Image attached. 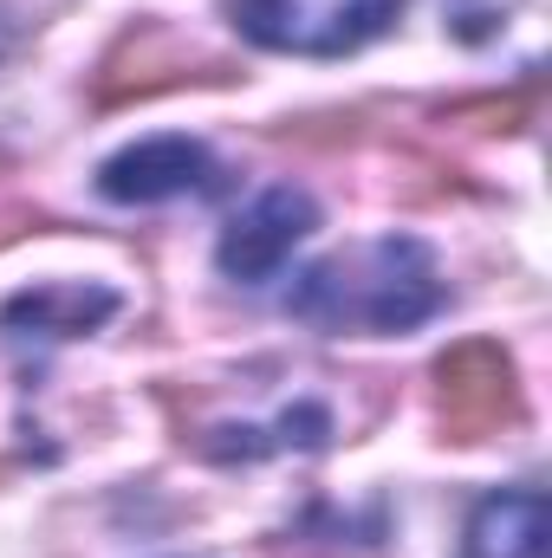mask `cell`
Wrapping results in <instances>:
<instances>
[{
  "label": "cell",
  "instance_id": "5",
  "mask_svg": "<svg viewBox=\"0 0 552 558\" xmlns=\"http://www.w3.org/2000/svg\"><path fill=\"white\" fill-rule=\"evenodd\" d=\"M235 65L189 46L176 26L163 20H137L98 65V85L92 98L98 105H131V98H156V92H176V85H228Z\"/></svg>",
  "mask_w": 552,
  "mask_h": 558
},
{
  "label": "cell",
  "instance_id": "1",
  "mask_svg": "<svg viewBox=\"0 0 552 558\" xmlns=\"http://www.w3.org/2000/svg\"><path fill=\"white\" fill-rule=\"evenodd\" d=\"M163 410L176 422V441L208 461L325 454L377 422L384 377L332 371L319 357H261L195 384H163Z\"/></svg>",
  "mask_w": 552,
  "mask_h": 558
},
{
  "label": "cell",
  "instance_id": "2",
  "mask_svg": "<svg viewBox=\"0 0 552 558\" xmlns=\"http://www.w3.org/2000/svg\"><path fill=\"white\" fill-rule=\"evenodd\" d=\"M448 299L435 254L410 234H377L358 241L345 254L312 260L292 279V318L319 325V331H416L422 318H435Z\"/></svg>",
  "mask_w": 552,
  "mask_h": 558
},
{
  "label": "cell",
  "instance_id": "11",
  "mask_svg": "<svg viewBox=\"0 0 552 558\" xmlns=\"http://www.w3.org/2000/svg\"><path fill=\"white\" fill-rule=\"evenodd\" d=\"M7 52H13V20H7V7H0V65H7Z\"/></svg>",
  "mask_w": 552,
  "mask_h": 558
},
{
  "label": "cell",
  "instance_id": "3",
  "mask_svg": "<svg viewBox=\"0 0 552 558\" xmlns=\"http://www.w3.org/2000/svg\"><path fill=\"white\" fill-rule=\"evenodd\" d=\"M435 422H442V441H494V435H514L527 422V397H520V371H514V351L494 344V338H461L435 357Z\"/></svg>",
  "mask_w": 552,
  "mask_h": 558
},
{
  "label": "cell",
  "instance_id": "10",
  "mask_svg": "<svg viewBox=\"0 0 552 558\" xmlns=\"http://www.w3.org/2000/svg\"><path fill=\"white\" fill-rule=\"evenodd\" d=\"M527 7H540V0H442V13H448V33L455 39H468V46H488V39H501Z\"/></svg>",
  "mask_w": 552,
  "mask_h": 558
},
{
  "label": "cell",
  "instance_id": "8",
  "mask_svg": "<svg viewBox=\"0 0 552 558\" xmlns=\"http://www.w3.org/2000/svg\"><path fill=\"white\" fill-rule=\"evenodd\" d=\"M118 305L124 299L111 286H72V279H59V286L13 292L0 305V331H7V344H65V338H85V331L111 325Z\"/></svg>",
  "mask_w": 552,
  "mask_h": 558
},
{
  "label": "cell",
  "instance_id": "4",
  "mask_svg": "<svg viewBox=\"0 0 552 558\" xmlns=\"http://www.w3.org/2000/svg\"><path fill=\"white\" fill-rule=\"evenodd\" d=\"M228 20L267 46V52H299V59H338L371 46L404 0H221Z\"/></svg>",
  "mask_w": 552,
  "mask_h": 558
},
{
  "label": "cell",
  "instance_id": "12",
  "mask_svg": "<svg viewBox=\"0 0 552 558\" xmlns=\"http://www.w3.org/2000/svg\"><path fill=\"white\" fill-rule=\"evenodd\" d=\"M0 169H7V156H0Z\"/></svg>",
  "mask_w": 552,
  "mask_h": 558
},
{
  "label": "cell",
  "instance_id": "7",
  "mask_svg": "<svg viewBox=\"0 0 552 558\" xmlns=\"http://www.w3.org/2000/svg\"><path fill=\"white\" fill-rule=\"evenodd\" d=\"M312 228H319V208H312L305 189H261V195L221 228L215 260H221V274L228 279L261 286V279H274L279 267L292 260V247H299Z\"/></svg>",
  "mask_w": 552,
  "mask_h": 558
},
{
  "label": "cell",
  "instance_id": "6",
  "mask_svg": "<svg viewBox=\"0 0 552 558\" xmlns=\"http://www.w3.org/2000/svg\"><path fill=\"white\" fill-rule=\"evenodd\" d=\"M98 189H105V202H124V208L176 202V195H215L221 189V162H215L208 143L195 137H149V143L118 149L98 169Z\"/></svg>",
  "mask_w": 552,
  "mask_h": 558
},
{
  "label": "cell",
  "instance_id": "9",
  "mask_svg": "<svg viewBox=\"0 0 552 558\" xmlns=\"http://www.w3.org/2000/svg\"><path fill=\"white\" fill-rule=\"evenodd\" d=\"M468 558H552V507L540 487H501L468 513Z\"/></svg>",
  "mask_w": 552,
  "mask_h": 558
}]
</instances>
